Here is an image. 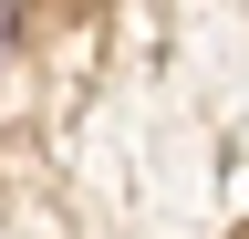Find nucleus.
I'll list each match as a JSON object with an SVG mask.
<instances>
[{
  "label": "nucleus",
  "instance_id": "nucleus-1",
  "mask_svg": "<svg viewBox=\"0 0 249 239\" xmlns=\"http://www.w3.org/2000/svg\"><path fill=\"white\" fill-rule=\"evenodd\" d=\"M21 42V0H0V52H11Z\"/></svg>",
  "mask_w": 249,
  "mask_h": 239
}]
</instances>
